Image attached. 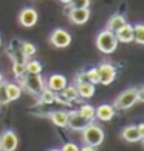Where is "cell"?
Returning <instances> with one entry per match:
<instances>
[{"label": "cell", "instance_id": "cell-1", "mask_svg": "<svg viewBox=\"0 0 144 151\" xmlns=\"http://www.w3.org/2000/svg\"><path fill=\"white\" fill-rule=\"evenodd\" d=\"M82 139H84L85 145L90 147H99L102 142H104V131L99 125H95V123H88V125L82 129Z\"/></svg>", "mask_w": 144, "mask_h": 151}, {"label": "cell", "instance_id": "cell-2", "mask_svg": "<svg viewBox=\"0 0 144 151\" xmlns=\"http://www.w3.org/2000/svg\"><path fill=\"white\" fill-rule=\"evenodd\" d=\"M96 46H98V50L104 54H112L116 46H118V40H116V36L115 32L108 31V29H104L98 34V37H96Z\"/></svg>", "mask_w": 144, "mask_h": 151}, {"label": "cell", "instance_id": "cell-3", "mask_svg": "<svg viewBox=\"0 0 144 151\" xmlns=\"http://www.w3.org/2000/svg\"><path fill=\"white\" fill-rule=\"evenodd\" d=\"M138 102V88H129V90L122 91L113 102L115 109H129Z\"/></svg>", "mask_w": 144, "mask_h": 151}, {"label": "cell", "instance_id": "cell-4", "mask_svg": "<svg viewBox=\"0 0 144 151\" xmlns=\"http://www.w3.org/2000/svg\"><path fill=\"white\" fill-rule=\"evenodd\" d=\"M22 85L28 93L39 96L45 90V82L40 74H23L22 76Z\"/></svg>", "mask_w": 144, "mask_h": 151}, {"label": "cell", "instance_id": "cell-5", "mask_svg": "<svg viewBox=\"0 0 144 151\" xmlns=\"http://www.w3.org/2000/svg\"><path fill=\"white\" fill-rule=\"evenodd\" d=\"M98 68V74H99V83L102 85H110L112 82L116 79V68L112 65V63H101Z\"/></svg>", "mask_w": 144, "mask_h": 151}, {"label": "cell", "instance_id": "cell-6", "mask_svg": "<svg viewBox=\"0 0 144 151\" xmlns=\"http://www.w3.org/2000/svg\"><path fill=\"white\" fill-rule=\"evenodd\" d=\"M17 145H19V140L14 131L6 129V131L0 134V151H16Z\"/></svg>", "mask_w": 144, "mask_h": 151}, {"label": "cell", "instance_id": "cell-7", "mask_svg": "<svg viewBox=\"0 0 144 151\" xmlns=\"http://www.w3.org/2000/svg\"><path fill=\"white\" fill-rule=\"evenodd\" d=\"M50 43L56 48H67L68 45L71 43V36L68 34L65 29L57 28L51 32L50 36Z\"/></svg>", "mask_w": 144, "mask_h": 151}, {"label": "cell", "instance_id": "cell-8", "mask_svg": "<svg viewBox=\"0 0 144 151\" xmlns=\"http://www.w3.org/2000/svg\"><path fill=\"white\" fill-rule=\"evenodd\" d=\"M68 85V82H67V77L62 74H51L50 77L47 79V83H45V88H48L50 91L53 93H60L64 90V88Z\"/></svg>", "mask_w": 144, "mask_h": 151}, {"label": "cell", "instance_id": "cell-9", "mask_svg": "<svg viewBox=\"0 0 144 151\" xmlns=\"http://www.w3.org/2000/svg\"><path fill=\"white\" fill-rule=\"evenodd\" d=\"M88 120H85L78 111H70L68 113V119H67V127L73 129V131H82L87 125H88Z\"/></svg>", "mask_w": 144, "mask_h": 151}, {"label": "cell", "instance_id": "cell-10", "mask_svg": "<svg viewBox=\"0 0 144 151\" xmlns=\"http://www.w3.org/2000/svg\"><path fill=\"white\" fill-rule=\"evenodd\" d=\"M19 22L25 28H31L37 23V12L34 8H25L19 14Z\"/></svg>", "mask_w": 144, "mask_h": 151}, {"label": "cell", "instance_id": "cell-11", "mask_svg": "<svg viewBox=\"0 0 144 151\" xmlns=\"http://www.w3.org/2000/svg\"><path fill=\"white\" fill-rule=\"evenodd\" d=\"M68 17L74 25H84L90 19V11H88V8H71Z\"/></svg>", "mask_w": 144, "mask_h": 151}, {"label": "cell", "instance_id": "cell-12", "mask_svg": "<svg viewBox=\"0 0 144 151\" xmlns=\"http://www.w3.org/2000/svg\"><path fill=\"white\" fill-rule=\"evenodd\" d=\"M115 111H116V109L113 108V105H110V104H102V105H99L98 108L95 109V117L99 119V120H102V122H108V120L113 119Z\"/></svg>", "mask_w": 144, "mask_h": 151}, {"label": "cell", "instance_id": "cell-13", "mask_svg": "<svg viewBox=\"0 0 144 151\" xmlns=\"http://www.w3.org/2000/svg\"><path fill=\"white\" fill-rule=\"evenodd\" d=\"M121 137H122L126 142H130V143L140 142V140L143 139V136H141V133L138 131V127H136V125H129V127H126V128L121 131Z\"/></svg>", "mask_w": 144, "mask_h": 151}, {"label": "cell", "instance_id": "cell-14", "mask_svg": "<svg viewBox=\"0 0 144 151\" xmlns=\"http://www.w3.org/2000/svg\"><path fill=\"white\" fill-rule=\"evenodd\" d=\"M115 36H116V40H118V42H122V43L133 42V28H132V25L126 23L121 29H118L115 32Z\"/></svg>", "mask_w": 144, "mask_h": 151}, {"label": "cell", "instance_id": "cell-15", "mask_svg": "<svg viewBox=\"0 0 144 151\" xmlns=\"http://www.w3.org/2000/svg\"><path fill=\"white\" fill-rule=\"evenodd\" d=\"M76 90H78L79 97L90 99V97H93V94H95V85L90 83V82H78Z\"/></svg>", "mask_w": 144, "mask_h": 151}, {"label": "cell", "instance_id": "cell-16", "mask_svg": "<svg viewBox=\"0 0 144 151\" xmlns=\"http://www.w3.org/2000/svg\"><path fill=\"white\" fill-rule=\"evenodd\" d=\"M48 117H50V120L56 127H60V128L67 127V119H68V113L67 111H62V109H59V111H53V113L48 114Z\"/></svg>", "mask_w": 144, "mask_h": 151}, {"label": "cell", "instance_id": "cell-17", "mask_svg": "<svg viewBox=\"0 0 144 151\" xmlns=\"http://www.w3.org/2000/svg\"><path fill=\"white\" fill-rule=\"evenodd\" d=\"M126 23H127V20H126L124 16L115 14V16H112L110 20L107 22V29H108V31H112V32H116L118 29H121Z\"/></svg>", "mask_w": 144, "mask_h": 151}, {"label": "cell", "instance_id": "cell-18", "mask_svg": "<svg viewBox=\"0 0 144 151\" xmlns=\"http://www.w3.org/2000/svg\"><path fill=\"white\" fill-rule=\"evenodd\" d=\"M5 90H6V96H8V100H17L20 96H22V86H19L17 83H5Z\"/></svg>", "mask_w": 144, "mask_h": 151}, {"label": "cell", "instance_id": "cell-19", "mask_svg": "<svg viewBox=\"0 0 144 151\" xmlns=\"http://www.w3.org/2000/svg\"><path fill=\"white\" fill-rule=\"evenodd\" d=\"M42 73V63L39 60H26L25 62V74H40Z\"/></svg>", "mask_w": 144, "mask_h": 151}, {"label": "cell", "instance_id": "cell-20", "mask_svg": "<svg viewBox=\"0 0 144 151\" xmlns=\"http://www.w3.org/2000/svg\"><path fill=\"white\" fill-rule=\"evenodd\" d=\"M39 102L44 105H51L53 102H56V93L50 91L48 88H45V90L39 94Z\"/></svg>", "mask_w": 144, "mask_h": 151}, {"label": "cell", "instance_id": "cell-21", "mask_svg": "<svg viewBox=\"0 0 144 151\" xmlns=\"http://www.w3.org/2000/svg\"><path fill=\"white\" fill-rule=\"evenodd\" d=\"M78 113H79V114H81L85 120H88V122H92V120L95 119V106L88 105V104L82 105V106L78 109Z\"/></svg>", "mask_w": 144, "mask_h": 151}, {"label": "cell", "instance_id": "cell-22", "mask_svg": "<svg viewBox=\"0 0 144 151\" xmlns=\"http://www.w3.org/2000/svg\"><path fill=\"white\" fill-rule=\"evenodd\" d=\"M20 52L23 54V57H31L36 54V45L31 42H22L20 43Z\"/></svg>", "mask_w": 144, "mask_h": 151}, {"label": "cell", "instance_id": "cell-23", "mask_svg": "<svg viewBox=\"0 0 144 151\" xmlns=\"http://www.w3.org/2000/svg\"><path fill=\"white\" fill-rule=\"evenodd\" d=\"M133 42H136L138 45H143L144 43V26L141 23L138 25H133Z\"/></svg>", "mask_w": 144, "mask_h": 151}, {"label": "cell", "instance_id": "cell-24", "mask_svg": "<svg viewBox=\"0 0 144 151\" xmlns=\"http://www.w3.org/2000/svg\"><path fill=\"white\" fill-rule=\"evenodd\" d=\"M87 74V80L90 82V83L96 85V83H99V74H98V68H90L88 71H85Z\"/></svg>", "mask_w": 144, "mask_h": 151}, {"label": "cell", "instance_id": "cell-25", "mask_svg": "<svg viewBox=\"0 0 144 151\" xmlns=\"http://www.w3.org/2000/svg\"><path fill=\"white\" fill-rule=\"evenodd\" d=\"M71 8H88V5H90V0H70Z\"/></svg>", "mask_w": 144, "mask_h": 151}, {"label": "cell", "instance_id": "cell-26", "mask_svg": "<svg viewBox=\"0 0 144 151\" xmlns=\"http://www.w3.org/2000/svg\"><path fill=\"white\" fill-rule=\"evenodd\" d=\"M8 96H6V90H5V82L0 83V105H6L8 104Z\"/></svg>", "mask_w": 144, "mask_h": 151}, {"label": "cell", "instance_id": "cell-27", "mask_svg": "<svg viewBox=\"0 0 144 151\" xmlns=\"http://www.w3.org/2000/svg\"><path fill=\"white\" fill-rule=\"evenodd\" d=\"M12 71H14V74L17 76V77H22V76L25 74V63H14Z\"/></svg>", "mask_w": 144, "mask_h": 151}, {"label": "cell", "instance_id": "cell-28", "mask_svg": "<svg viewBox=\"0 0 144 151\" xmlns=\"http://www.w3.org/2000/svg\"><path fill=\"white\" fill-rule=\"evenodd\" d=\"M60 151H79V147L76 145V143H73V142H67V143L62 145Z\"/></svg>", "mask_w": 144, "mask_h": 151}, {"label": "cell", "instance_id": "cell-29", "mask_svg": "<svg viewBox=\"0 0 144 151\" xmlns=\"http://www.w3.org/2000/svg\"><path fill=\"white\" fill-rule=\"evenodd\" d=\"M79 151H96L95 147H90V145H84L82 148H79Z\"/></svg>", "mask_w": 144, "mask_h": 151}, {"label": "cell", "instance_id": "cell-30", "mask_svg": "<svg viewBox=\"0 0 144 151\" xmlns=\"http://www.w3.org/2000/svg\"><path fill=\"white\" fill-rule=\"evenodd\" d=\"M144 100V90L143 88H138V102Z\"/></svg>", "mask_w": 144, "mask_h": 151}, {"label": "cell", "instance_id": "cell-31", "mask_svg": "<svg viewBox=\"0 0 144 151\" xmlns=\"http://www.w3.org/2000/svg\"><path fill=\"white\" fill-rule=\"evenodd\" d=\"M136 127H138V131L141 133V136L144 137V123H138Z\"/></svg>", "mask_w": 144, "mask_h": 151}, {"label": "cell", "instance_id": "cell-32", "mask_svg": "<svg viewBox=\"0 0 144 151\" xmlns=\"http://www.w3.org/2000/svg\"><path fill=\"white\" fill-rule=\"evenodd\" d=\"M59 2L64 3V5H68V3H70V0H59Z\"/></svg>", "mask_w": 144, "mask_h": 151}, {"label": "cell", "instance_id": "cell-33", "mask_svg": "<svg viewBox=\"0 0 144 151\" xmlns=\"http://www.w3.org/2000/svg\"><path fill=\"white\" fill-rule=\"evenodd\" d=\"M48 151H60L59 148H53V150H48Z\"/></svg>", "mask_w": 144, "mask_h": 151}, {"label": "cell", "instance_id": "cell-34", "mask_svg": "<svg viewBox=\"0 0 144 151\" xmlns=\"http://www.w3.org/2000/svg\"><path fill=\"white\" fill-rule=\"evenodd\" d=\"M0 83H3V77H2V74H0Z\"/></svg>", "mask_w": 144, "mask_h": 151}, {"label": "cell", "instance_id": "cell-35", "mask_svg": "<svg viewBox=\"0 0 144 151\" xmlns=\"http://www.w3.org/2000/svg\"><path fill=\"white\" fill-rule=\"evenodd\" d=\"M0 46H2V39H0Z\"/></svg>", "mask_w": 144, "mask_h": 151}]
</instances>
